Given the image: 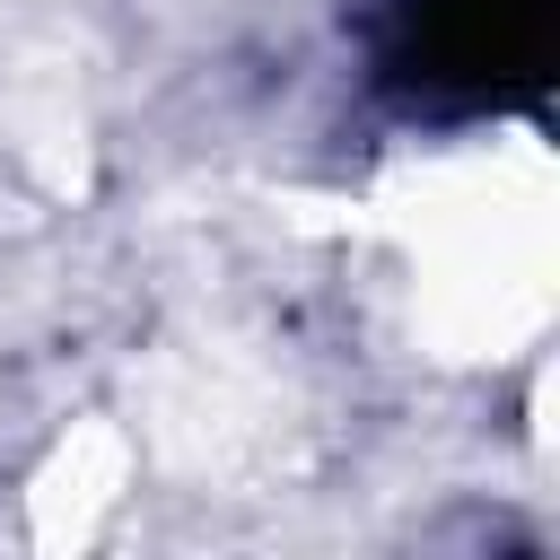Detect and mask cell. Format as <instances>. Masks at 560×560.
I'll return each mask as SVG.
<instances>
[{"label":"cell","instance_id":"cell-1","mask_svg":"<svg viewBox=\"0 0 560 560\" xmlns=\"http://www.w3.org/2000/svg\"><path fill=\"white\" fill-rule=\"evenodd\" d=\"M385 79L429 114H481V105L534 96L542 0H394Z\"/></svg>","mask_w":560,"mask_h":560}]
</instances>
